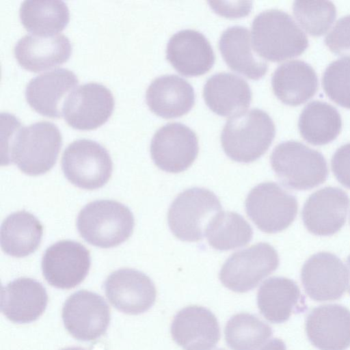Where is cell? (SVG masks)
I'll return each mask as SVG.
<instances>
[{
  "label": "cell",
  "instance_id": "52a82bcc",
  "mask_svg": "<svg viewBox=\"0 0 350 350\" xmlns=\"http://www.w3.org/2000/svg\"><path fill=\"white\" fill-rule=\"evenodd\" d=\"M62 169L72 184L92 190L103 187L108 182L113 163L105 147L95 141L81 139L72 142L64 150Z\"/></svg>",
  "mask_w": 350,
  "mask_h": 350
},
{
  "label": "cell",
  "instance_id": "4fadbf2b",
  "mask_svg": "<svg viewBox=\"0 0 350 350\" xmlns=\"http://www.w3.org/2000/svg\"><path fill=\"white\" fill-rule=\"evenodd\" d=\"M91 265L89 250L79 242L62 240L49 246L41 262L43 276L51 286L70 289L79 285Z\"/></svg>",
  "mask_w": 350,
  "mask_h": 350
},
{
  "label": "cell",
  "instance_id": "8fae6325",
  "mask_svg": "<svg viewBox=\"0 0 350 350\" xmlns=\"http://www.w3.org/2000/svg\"><path fill=\"white\" fill-rule=\"evenodd\" d=\"M198 140L196 133L186 125L168 123L153 135L150 151L154 164L170 173L185 171L197 158Z\"/></svg>",
  "mask_w": 350,
  "mask_h": 350
},
{
  "label": "cell",
  "instance_id": "ab89813d",
  "mask_svg": "<svg viewBox=\"0 0 350 350\" xmlns=\"http://www.w3.org/2000/svg\"><path fill=\"white\" fill-rule=\"evenodd\" d=\"M215 350H225V349H215Z\"/></svg>",
  "mask_w": 350,
  "mask_h": 350
},
{
  "label": "cell",
  "instance_id": "1f68e13d",
  "mask_svg": "<svg viewBox=\"0 0 350 350\" xmlns=\"http://www.w3.org/2000/svg\"><path fill=\"white\" fill-rule=\"evenodd\" d=\"M271 327L256 315L242 312L227 321L225 340L232 350H256L271 336Z\"/></svg>",
  "mask_w": 350,
  "mask_h": 350
},
{
  "label": "cell",
  "instance_id": "836d02e7",
  "mask_svg": "<svg viewBox=\"0 0 350 350\" xmlns=\"http://www.w3.org/2000/svg\"><path fill=\"white\" fill-rule=\"evenodd\" d=\"M322 85L332 100L350 109V56L338 59L327 66L323 75Z\"/></svg>",
  "mask_w": 350,
  "mask_h": 350
},
{
  "label": "cell",
  "instance_id": "30bf717a",
  "mask_svg": "<svg viewBox=\"0 0 350 350\" xmlns=\"http://www.w3.org/2000/svg\"><path fill=\"white\" fill-rule=\"evenodd\" d=\"M62 316L67 331L82 341L103 335L111 319L109 307L103 297L86 290L78 291L66 299Z\"/></svg>",
  "mask_w": 350,
  "mask_h": 350
},
{
  "label": "cell",
  "instance_id": "e0dca14e",
  "mask_svg": "<svg viewBox=\"0 0 350 350\" xmlns=\"http://www.w3.org/2000/svg\"><path fill=\"white\" fill-rule=\"evenodd\" d=\"M79 83L71 70L58 68L30 79L25 90L29 105L37 113L49 118L62 116V106L68 95Z\"/></svg>",
  "mask_w": 350,
  "mask_h": 350
},
{
  "label": "cell",
  "instance_id": "277c9868",
  "mask_svg": "<svg viewBox=\"0 0 350 350\" xmlns=\"http://www.w3.org/2000/svg\"><path fill=\"white\" fill-rule=\"evenodd\" d=\"M135 219L124 204L111 200H100L86 204L79 212L77 228L88 243L100 248L118 246L132 234Z\"/></svg>",
  "mask_w": 350,
  "mask_h": 350
},
{
  "label": "cell",
  "instance_id": "44dd1931",
  "mask_svg": "<svg viewBox=\"0 0 350 350\" xmlns=\"http://www.w3.org/2000/svg\"><path fill=\"white\" fill-rule=\"evenodd\" d=\"M48 303L46 288L30 278H19L3 286L1 310L10 321L28 323L37 320Z\"/></svg>",
  "mask_w": 350,
  "mask_h": 350
},
{
  "label": "cell",
  "instance_id": "7c38bea8",
  "mask_svg": "<svg viewBox=\"0 0 350 350\" xmlns=\"http://www.w3.org/2000/svg\"><path fill=\"white\" fill-rule=\"evenodd\" d=\"M113 107V94L106 86L87 83L68 95L62 106V116L75 129L92 130L108 120Z\"/></svg>",
  "mask_w": 350,
  "mask_h": 350
},
{
  "label": "cell",
  "instance_id": "5b68a950",
  "mask_svg": "<svg viewBox=\"0 0 350 350\" xmlns=\"http://www.w3.org/2000/svg\"><path fill=\"white\" fill-rule=\"evenodd\" d=\"M270 162L280 183L291 189H312L324 183L328 176L323 155L294 140L277 145L271 152Z\"/></svg>",
  "mask_w": 350,
  "mask_h": 350
},
{
  "label": "cell",
  "instance_id": "6da1fadb",
  "mask_svg": "<svg viewBox=\"0 0 350 350\" xmlns=\"http://www.w3.org/2000/svg\"><path fill=\"white\" fill-rule=\"evenodd\" d=\"M1 165L15 164L29 176L44 174L55 164L62 135L52 122L40 121L23 126L12 114L1 113Z\"/></svg>",
  "mask_w": 350,
  "mask_h": 350
},
{
  "label": "cell",
  "instance_id": "ac0fdd59",
  "mask_svg": "<svg viewBox=\"0 0 350 350\" xmlns=\"http://www.w3.org/2000/svg\"><path fill=\"white\" fill-rule=\"evenodd\" d=\"M306 331L319 350H346L350 347V310L337 304L316 307L306 317Z\"/></svg>",
  "mask_w": 350,
  "mask_h": 350
},
{
  "label": "cell",
  "instance_id": "2e32d148",
  "mask_svg": "<svg viewBox=\"0 0 350 350\" xmlns=\"http://www.w3.org/2000/svg\"><path fill=\"white\" fill-rule=\"evenodd\" d=\"M349 206L350 200L343 190L322 188L306 200L301 211L304 224L315 235H333L345 224Z\"/></svg>",
  "mask_w": 350,
  "mask_h": 350
},
{
  "label": "cell",
  "instance_id": "9a60e30c",
  "mask_svg": "<svg viewBox=\"0 0 350 350\" xmlns=\"http://www.w3.org/2000/svg\"><path fill=\"white\" fill-rule=\"evenodd\" d=\"M301 280L305 292L313 300H336L345 291L348 273L338 256L323 252L312 255L305 262Z\"/></svg>",
  "mask_w": 350,
  "mask_h": 350
},
{
  "label": "cell",
  "instance_id": "f546056e",
  "mask_svg": "<svg viewBox=\"0 0 350 350\" xmlns=\"http://www.w3.org/2000/svg\"><path fill=\"white\" fill-rule=\"evenodd\" d=\"M301 137L314 146L334 140L342 128L340 113L336 107L321 100L309 103L303 109L298 120Z\"/></svg>",
  "mask_w": 350,
  "mask_h": 350
},
{
  "label": "cell",
  "instance_id": "e575fe53",
  "mask_svg": "<svg viewBox=\"0 0 350 350\" xmlns=\"http://www.w3.org/2000/svg\"><path fill=\"white\" fill-rule=\"evenodd\" d=\"M325 44L336 55H350V15L337 21L325 38Z\"/></svg>",
  "mask_w": 350,
  "mask_h": 350
},
{
  "label": "cell",
  "instance_id": "cb8c5ba5",
  "mask_svg": "<svg viewBox=\"0 0 350 350\" xmlns=\"http://www.w3.org/2000/svg\"><path fill=\"white\" fill-rule=\"evenodd\" d=\"M257 305L260 314L272 323H284L292 313L306 308L297 283L284 277H271L262 282L257 293Z\"/></svg>",
  "mask_w": 350,
  "mask_h": 350
},
{
  "label": "cell",
  "instance_id": "74e56055",
  "mask_svg": "<svg viewBox=\"0 0 350 350\" xmlns=\"http://www.w3.org/2000/svg\"><path fill=\"white\" fill-rule=\"evenodd\" d=\"M347 269L348 273V283H347V288L348 292L350 294V255L348 256L347 259Z\"/></svg>",
  "mask_w": 350,
  "mask_h": 350
},
{
  "label": "cell",
  "instance_id": "d6986e66",
  "mask_svg": "<svg viewBox=\"0 0 350 350\" xmlns=\"http://www.w3.org/2000/svg\"><path fill=\"white\" fill-rule=\"evenodd\" d=\"M170 331L174 340L185 350H212L220 338L216 317L208 309L198 306L178 311Z\"/></svg>",
  "mask_w": 350,
  "mask_h": 350
},
{
  "label": "cell",
  "instance_id": "83f0119b",
  "mask_svg": "<svg viewBox=\"0 0 350 350\" xmlns=\"http://www.w3.org/2000/svg\"><path fill=\"white\" fill-rule=\"evenodd\" d=\"M43 227L31 213L20 211L9 215L1 226V246L8 255L25 257L40 245Z\"/></svg>",
  "mask_w": 350,
  "mask_h": 350
},
{
  "label": "cell",
  "instance_id": "8d00e7d4",
  "mask_svg": "<svg viewBox=\"0 0 350 350\" xmlns=\"http://www.w3.org/2000/svg\"><path fill=\"white\" fill-rule=\"evenodd\" d=\"M260 350H286V348L282 340L273 338Z\"/></svg>",
  "mask_w": 350,
  "mask_h": 350
},
{
  "label": "cell",
  "instance_id": "ffe728a7",
  "mask_svg": "<svg viewBox=\"0 0 350 350\" xmlns=\"http://www.w3.org/2000/svg\"><path fill=\"white\" fill-rule=\"evenodd\" d=\"M166 59L180 74L195 77L206 73L215 63V54L206 38L193 29L174 33L166 48Z\"/></svg>",
  "mask_w": 350,
  "mask_h": 350
},
{
  "label": "cell",
  "instance_id": "d590c367",
  "mask_svg": "<svg viewBox=\"0 0 350 350\" xmlns=\"http://www.w3.org/2000/svg\"><path fill=\"white\" fill-rule=\"evenodd\" d=\"M332 170L344 187L350 189V143L338 148L331 160Z\"/></svg>",
  "mask_w": 350,
  "mask_h": 350
},
{
  "label": "cell",
  "instance_id": "5bb4252c",
  "mask_svg": "<svg viewBox=\"0 0 350 350\" xmlns=\"http://www.w3.org/2000/svg\"><path fill=\"white\" fill-rule=\"evenodd\" d=\"M103 286L109 301L125 314L144 313L156 299V288L152 280L134 269L124 268L112 272Z\"/></svg>",
  "mask_w": 350,
  "mask_h": 350
},
{
  "label": "cell",
  "instance_id": "ba28073f",
  "mask_svg": "<svg viewBox=\"0 0 350 350\" xmlns=\"http://www.w3.org/2000/svg\"><path fill=\"white\" fill-rule=\"evenodd\" d=\"M275 248L267 243H258L236 252L226 260L219 273L222 284L237 293L254 289L279 266Z\"/></svg>",
  "mask_w": 350,
  "mask_h": 350
},
{
  "label": "cell",
  "instance_id": "9c48e42d",
  "mask_svg": "<svg viewBox=\"0 0 350 350\" xmlns=\"http://www.w3.org/2000/svg\"><path fill=\"white\" fill-rule=\"evenodd\" d=\"M245 211L261 231L276 233L287 228L296 217V198L273 182L262 183L248 193Z\"/></svg>",
  "mask_w": 350,
  "mask_h": 350
},
{
  "label": "cell",
  "instance_id": "603a6c76",
  "mask_svg": "<svg viewBox=\"0 0 350 350\" xmlns=\"http://www.w3.org/2000/svg\"><path fill=\"white\" fill-rule=\"evenodd\" d=\"M149 109L163 118H174L188 113L195 103L192 85L176 75H165L153 80L146 92Z\"/></svg>",
  "mask_w": 350,
  "mask_h": 350
},
{
  "label": "cell",
  "instance_id": "f35d334b",
  "mask_svg": "<svg viewBox=\"0 0 350 350\" xmlns=\"http://www.w3.org/2000/svg\"><path fill=\"white\" fill-rule=\"evenodd\" d=\"M61 350H85V349H84L81 347H70L62 349Z\"/></svg>",
  "mask_w": 350,
  "mask_h": 350
},
{
  "label": "cell",
  "instance_id": "d4e9b609",
  "mask_svg": "<svg viewBox=\"0 0 350 350\" xmlns=\"http://www.w3.org/2000/svg\"><path fill=\"white\" fill-rule=\"evenodd\" d=\"M203 96L214 113L221 116H233L250 106L252 91L247 81L239 76L219 72L207 79Z\"/></svg>",
  "mask_w": 350,
  "mask_h": 350
},
{
  "label": "cell",
  "instance_id": "7402d4cb",
  "mask_svg": "<svg viewBox=\"0 0 350 350\" xmlns=\"http://www.w3.org/2000/svg\"><path fill=\"white\" fill-rule=\"evenodd\" d=\"M72 53L70 40L64 34L38 36L26 34L15 44L14 54L25 69L38 72L66 62Z\"/></svg>",
  "mask_w": 350,
  "mask_h": 350
},
{
  "label": "cell",
  "instance_id": "d6a6232c",
  "mask_svg": "<svg viewBox=\"0 0 350 350\" xmlns=\"http://www.w3.org/2000/svg\"><path fill=\"white\" fill-rule=\"evenodd\" d=\"M293 14L300 25L311 36L325 33L336 17V9L329 1H295Z\"/></svg>",
  "mask_w": 350,
  "mask_h": 350
},
{
  "label": "cell",
  "instance_id": "7a4b0ae2",
  "mask_svg": "<svg viewBox=\"0 0 350 350\" xmlns=\"http://www.w3.org/2000/svg\"><path fill=\"white\" fill-rule=\"evenodd\" d=\"M254 51L271 62H281L303 53L308 46L306 35L286 12L277 9L258 14L252 24Z\"/></svg>",
  "mask_w": 350,
  "mask_h": 350
},
{
  "label": "cell",
  "instance_id": "4316f807",
  "mask_svg": "<svg viewBox=\"0 0 350 350\" xmlns=\"http://www.w3.org/2000/svg\"><path fill=\"white\" fill-rule=\"evenodd\" d=\"M250 31L232 26L221 35L219 49L227 65L234 71L252 80L262 78L268 70L267 62L252 50Z\"/></svg>",
  "mask_w": 350,
  "mask_h": 350
},
{
  "label": "cell",
  "instance_id": "f1b7e54d",
  "mask_svg": "<svg viewBox=\"0 0 350 350\" xmlns=\"http://www.w3.org/2000/svg\"><path fill=\"white\" fill-rule=\"evenodd\" d=\"M19 18L25 29L38 36H52L62 31L70 19L62 0H26L21 3Z\"/></svg>",
  "mask_w": 350,
  "mask_h": 350
},
{
  "label": "cell",
  "instance_id": "8992f818",
  "mask_svg": "<svg viewBox=\"0 0 350 350\" xmlns=\"http://www.w3.org/2000/svg\"><path fill=\"white\" fill-rule=\"evenodd\" d=\"M221 208L213 191L200 187L186 189L176 196L169 208V228L183 241H198L205 236L207 225Z\"/></svg>",
  "mask_w": 350,
  "mask_h": 350
},
{
  "label": "cell",
  "instance_id": "4dcf8cb0",
  "mask_svg": "<svg viewBox=\"0 0 350 350\" xmlns=\"http://www.w3.org/2000/svg\"><path fill=\"white\" fill-rule=\"evenodd\" d=\"M205 236L212 247L226 251L247 245L252 239L253 230L240 214L221 211L207 225Z\"/></svg>",
  "mask_w": 350,
  "mask_h": 350
},
{
  "label": "cell",
  "instance_id": "484cf974",
  "mask_svg": "<svg viewBox=\"0 0 350 350\" xmlns=\"http://www.w3.org/2000/svg\"><path fill=\"white\" fill-rule=\"evenodd\" d=\"M273 91L283 103L297 106L311 98L318 89V77L308 63L291 60L280 65L271 78Z\"/></svg>",
  "mask_w": 350,
  "mask_h": 350
},
{
  "label": "cell",
  "instance_id": "3957f363",
  "mask_svg": "<svg viewBox=\"0 0 350 350\" xmlns=\"http://www.w3.org/2000/svg\"><path fill=\"white\" fill-rule=\"evenodd\" d=\"M275 135V124L271 117L255 108L228 120L221 134V143L230 159L247 163L257 160L267 152Z\"/></svg>",
  "mask_w": 350,
  "mask_h": 350
}]
</instances>
